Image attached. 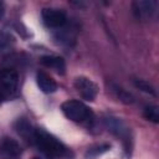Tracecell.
I'll return each instance as SVG.
<instances>
[{"mask_svg": "<svg viewBox=\"0 0 159 159\" xmlns=\"http://www.w3.org/2000/svg\"><path fill=\"white\" fill-rule=\"evenodd\" d=\"M15 128H16V132H17L21 137H24L26 140H32V142H34L35 130H36V129H34L32 125H31L27 120H25V119H19V120L16 122Z\"/></svg>", "mask_w": 159, "mask_h": 159, "instance_id": "cell-10", "label": "cell"}, {"mask_svg": "<svg viewBox=\"0 0 159 159\" xmlns=\"http://www.w3.org/2000/svg\"><path fill=\"white\" fill-rule=\"evenodd\" d=\"M41 62H42V65H45L46 67H50V68L55 70L60 75H63L65 73L66 63H65V61H63L62 57H58V56H43L41 58Z\"/></svg>", "mask_w": 159, "mask_h": 159, "instance_id": "cell-9", "label": "cell"}, {"mask_svg": "<svg viewBox=\"0 0 159 159\" xmlns=\"http://www.w3.org/2000/svg\"><path fill=\"white\" fill-rule=\"evenodd\" d=\"M34 159H39V158H34Z\"/></svg>", "mask_w": 159, "mask_h": 159, "instance_id": "cell-18", "label": "cell"}, {"mask_svg": "<svg viewBox=\"0 0 159 159\" xmlns=\"http://www.w3.org/2000/svg\"><path fill=\"white\" fill-rule=\"evenodd\" d=\"M0 87L4 93L14 94L19 87V75L15 70L5 68L0 72Z\"/></svg>", "mask_w": 159, "mask_h": 159, "instance_id": "cell-4", "label": "cell"}, {"mask_svg": "<svg viewBox=\"0 0 159 159\" xmlns=\"http://www.w3.org/2000/svg\"><path fill=\"white\" fill-rule=\"evenodd\" d=\"M61 109L63 114L73 122H83L92 116L89 108L84 103L76 101V99L66 101L65 103H62Z\"/></svg>", "mask_w": 159, "mask_h": 159, "instance_id": "cell-2", "label": "cell"}, {"mask_svg": "<svg viewBox=\"0 0 159 159\" xmlns=\"http://www.w3.org/2000/svg\"><path fill=\"white\" fill-rule=\"evenodd\" d=\"M2 96H4V92H2V89H1V87H0V101L2 99Z\"/></svg>", "mask_w": 159, "mask_h": 159, "instance_id": "cell-17", "label": "cell"}, {"mask_svg": "<svg viewBox=\"0 0 159 159\" xmlns=\"http://www.w3.org/2000/svg\"><path fill=\"white\" fill-rule=\"evenodd\" d=\"M111 91L113 92V94H114L120 102H123V103H125V104H132V103L134 102V97H133L127 89H124L123 87H120V86H118V84H116V83H111Z\"/></svg>", "mask_w": 159, "mask_h": 159, "instance_id": "cell-12", "label": "cell"}, {"mask_svg": "<svg viewBox=\"0 0 159 159\" xmlns=\"http://www.w3.org/2000/svg\"><path fill=\"white\" fill-rule=\"evenodd\" d=\"M104 123L107 125V128L113 132L117 135H124L127 133V128L124 125V123L119 119V118H114V117H107L104 119Z\"/></svg>", "mask_w": 159, "mask_h": 159, "instance_id": "cell-11", "label": "cell"}, {"mask_svg": "<svg viewBox=\"0 0 159 159\" xmlns=\"http://www.w3.org/2000/svg\"><path fill=\"white\" fill-rule=\"evenodd\" d=\"M42 21L48 29H60L66 24V15L58 9H43Z\"/></svg>", "mask_w": 159, "mask_h": 159, "instance_id": "cell-5", "label": "cell"}, {"mask_svg": "<svg viewBox=\"0 0 159 159\" xmlns=\"http://www.w3.org/2000/svg\"><path fill=\"white\" fill-rule=\"evenodd\" d=\"M34 142L37 144L41 152H43L47 157L51 158H61L66 153L65 145L55 138L52 134L47 133L43 129H36L35 130V138Z\"/></svg>", "mask_w": 159, "mask_h": 159, "instance_id": "cell-1", "label": "cell"}, {"mask_svg": "<svg viewBox=\"0 0 159 159\" xmlns=\"http://www.w3.org/2000/svg\"><path fill=\"white\" fill-rule=\"evenodd\" d=\"M0 154L7 159H15L21 154V147L15 139L4 137L0 139Z\"/></svg>", "mask_w": 159, "mask_h": 159, "instance_id": "cell-6", "label": "cell"}, {"mask_svg": "<svg viewBox=\"0 0 159 159\" xmlns=\"http://www.w3.org/2000/svg\"><path fill=\"white\" fill-rule=\"evenodd\" d=\"M4 12H5V7H4V2H2V1H0V19L2 17V15H4Z\"/></svg>", "mask_w": 159, "mask_h": 159, "instance_id": "cell-16", "label": "cell"}, {"mask_svg": "<svg viewBox=\"0 0 159 159\" xmlns=\"http://www.w3.org/2000/svg\"><path fill=\"white\" fill-rule=\"evenodd\" d=\"M157 10L155 1H135L133 2V11L137 19L148 20L150 19Z\"/></svg>", "mask_w": 159, "mask_h": 159, "instance_id": "cell-7", "label": "cell"}, {"mask_svg": "<svg viewBox=\"0 0 159 159\" xmlns=\"http://www.w3.org/2000/svg\"><path fill=\"white\" fill-rule=\"evenodd\" d=\"M143 114H144V117H145L148 120H150V122H153V123H158V122H159V108H158L157 106H154V104L147 106V107L144 108Z\"/></svg>", "mask_w": 159, "mask_h": 159, "instance_id": "cell-14", "label": "cell"}, {"mask_svg": "<svg viewBox=\"0 0 159 159\" xmlns=\"http://www.w3.org/2000/svg\"><path fill=\"white\" fill-rule=\"evenodd\" d=\"M111 149V145L109 144H101V145H96V147H92L87 150L86 153V158L87 159H96L97 157L102 155L103 153H106L107 150Z\"/></svg>", "mask_w": 159, "mask_h": 159, "instance_id": "cell-13", "label": "cell"}, {"mask_svg": "<svg viewBox=\"0 0 159 159\" xmlns=\"http://www.w3.org/2000/svg\"><path fill=\"white\" fill-rule=\"evenodd\" d=\"M36 82H37V86L40 87V89L43 93H52V92H55L57 89V83L52 80V77H50L43 71H39L37 72Z\"/></svg>", "mask_w": 159, "mask_h": 159, "instance_id": "cell-8", "label": "cell"}, {"mask_svg": "<svg viewBox=\"0 0 159 159\" xmlns=\"http://www.w3.org/2000/svg\"><path fill=\"white\" fill-rule=\"evenodd\" d=\"M75 88L77 89L80 96L86 101H93L98 93L97 84L92 80L83 77V76L77 77L75 80Z\"/></svg>", "mask_w": 159, "mask_h": 159, "instance_id": "cell-3", "label": "cell"}, {"mask_svg": "<svg viewBox=\"0 0 159 159\" xmlns=\"http://www.w3.org/2000/svg\"><path fill=\"white\" fill-rule=\"evenodd\" d=\"M134 86H135L138 89H140L142 92H145V93H148V94L155 96V89H154V87H153L149 82H147V81H144V80H135V81H134Z\"/></svg>", "mask_w": 159, "mask_h": 159, "instance_id": "cell-15", "label": "cell"}]
</instances>
